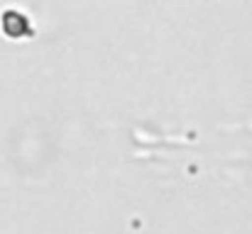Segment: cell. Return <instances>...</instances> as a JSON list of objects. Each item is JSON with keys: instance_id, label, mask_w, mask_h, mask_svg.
<instances>
[{"instance_id": "cell-1", "label": "cell", "mask_w": 252, "mask_h": 234, "mask_svg": "<svg viewBox=\"0 0 252 234\" xmlns=\"http://www.w3.org/2000/svg\"><path fill=\"white\" fill-rule=\"evenodd\" d=\"M2 32L12 39H20V37H30L34 29L27 15H22L20 10H7L2 12Z\"/></svg>"}]
</instances>
